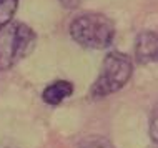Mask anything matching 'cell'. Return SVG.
Wrapping results in <instances>:
<instances>
[{"label": "cell", "mask_w": 158, "mask_h": 148, "mask_svg": "<svg viewBox=\"0 0 158 148\" xmlns=\"http://www.w3.org/2000/svg\"><path fill=\"white\" fill-rule=\"evenodd\" d=\"M37 43V35L28 25L12 20L0 28V70H8L28 57Z\"/></svg>", "instance_id": "6da1fadb"}, {"label": "cell", "mask_w": 158, "mask_h": 148, "mask_svg": "<svg viewBox=\"0 0 158 148\" xmlns=\"http://www.w3.org/2000/svg\"><path fill=\"white\" fill-rule=\"evenodd\" d=\"M17 5L19 0H0V28L12 22L17 12Z\"/></svg>", "instance_id": "8992f818"}, {"label": "cell", "mask_w": 158, "mask_h": 148, "mask_svg": "<svg viewBox=\"0 0 158 148\" xmlns=\"http://www.w3.org/2000/svg\"><path fill=\"white\" fill-rule=\"evenodd\" d=\"M70 35L78 45L87 48H106L115 37L113 22L103 14H83L70 23Z\"/></svg>", "instance_id": "7a4b0ae2"}, {"label": "cell", "mask_w": 158, "mask_h": 148, "mask_svg": "<svg viewBox=\"0 0 158 148\" xmlns=\"http://www.w3.org/2000/svg\"><path fill=\"white\" fill-rule=\"evenodd\" d=\"M135 57L140 63L158 62V33L145 30L135 40Z\"/></svg>", "instance_id": "277c9868"}, {"label": "cell", "mask_w": 158, "mask_h": 148, "mask_svg": "<svg viewBox=\"0 0 158 148\" xmlns=\"http://www.w3.org/2000/svg\"><path fill=\"white\" fill-rule=\"evenodd\" d=\"M131 70H133V63L128 55L120 52L108 53L102 63L100 73L92 87V95L95 98H102V97L118 92L130 80Z\"/></svg>", "instance_id": "3957f363"}, {"label": "cell", "mask_w": 158, "mask_h": 148, "mask_svg": "<svg viewBox=\"0 0 158 148\" xmlns=\"http://www.w3.org/2000/svg\"><path fill=\"white\" fill-rule=\"evenodd\" d=\"M72 93H73V85L70 82L57 80V82L50 83L48 87H45V90L42 92V98L48 105H58Z\"/></svg>", "instance_id": "5b68a950"}, {"label": "cell", "mask_w": 158, "mask_h": 148, "mask_svg": "<svg viewBox=\"0 0 158 148\" xmlns=\"http://www.w3.org/2000/svg\"><path fill=\"white\" fill-rule=\"evenodd\" d=\"M58 2H60L65 8H77V7L82 5L85 0H58Z\"/></svg>", "instance_id": "9c48e42d"}, {"label": "cell", "mask_w": 158, "mask_h": 148, "mask_svg": "<svg viewBox=\"0 0 158 148\" xmlns=\"http://www.w3.org/2000/svg\"><path fill=\"white\" fill-rule=\"evenodd\" d=\"M150 137L153 142L158 143V105L155 107L152 113V120H150Z\"/></svg>", "instance_id": "ba28073f"}, {"label": "cell", "mask_w": 158, "mask_h": 148, "mask_svg": "<svg viewBox=\"0 0 158 148\" xmlns=\"http://www.w3.org/2000/svg\"><path fill=\"white\" fill-rule=\"evenodd\" d=\"M78 148H115L112 145V142L106 140L105 137H88L83 138L82 142L78 143Z\"/></svg>", "instance_id": "52a82bcc"}]
</instances>
